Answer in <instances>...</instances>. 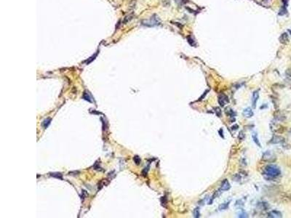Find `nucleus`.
Wrapping results in <instances>:
<instances>
[{
	"label": "nucleus",
	"instance_id": "f257e3e1",
	"mask_svg": "<svg viewBox=\"0 0 291 218\" xmlns=\"http://www.w3.org/2000/svg\"><path fill=\"white\" fill-rule=\"evenodd\" d=\"M281 174V171L280 170V168L278 167L276 165H273V164H270L268 165L265 167L263 172V175L265 177V179H272L276 177H278L280 174Z\"/></svg>",
	"mask_w": 291,
	"mask_h": 218
},
{
	"label": "nucleus",
	"instance_id": "f03ea898",
	"mask_svg": "<svg viewBox=\"0 0 291 218\" xmlns=\"http://www.w3.org/2000/svg\"><path fill=\"white\" fill-rule=\"evenodd\" d=\"M142 24L143 25H146V26L153 27V26H156V25H158L160 24V20L157 15H154L153 16L151 17L149 20H143Z\"/></svg>",
	"mask_w": 291,
	"mask_h": 218
},
{
	"label": "nucleus",
	"instance_id": "7ed1b4c3",
	"mask_svg": "<svg viewBox=\"0 0 291 218\" xmlns=\"http://www.w3.org/2000/svg\"><path fill=\"white\" fill-rule=\"evenodd\" d=\"M218 98V103H219V105H220L221 107H224L225 105H226V103H228V102H229V98H228V97H227L226 95H224V94H221V95H219Z\"/></svg>",
	"mask_w": 291,
	"mask_h": 218
},
{
	"label": "nucleus",
	"instance_id": "20e7f679",
	"mask_svg": "<svg viewBox=\"0 0 291 218\" xmlns=\"http://www.w3.org/2000/svg\"><path fill=\"white\" fill-rule=\"evenodd\" d=\"M231 186H230V183H229V181H228L227 179H224V180H223V182L221 183L220 190L221 191H226V190H229Z\"/></svg>",
	"mask_w": 291,
	"mask_h": 218
},
{
	"label": "nucleus",
	"instance_id": "39448f33",
	"mask_svg": "<svg viewBox=\"0 0 291 218\" xmlns=\"http://www.w3.org/2000/svg\"><path fill=\"white\" fill-rule=\"evenodd\" d=\"M258 98H259V93H258V91L256 90V91L253 92L252 95V106H253V108H256V102H257Z\"/></svg>",
	"mask_w": 291,
	"mask_h": 218
},
{
	"label": "nucleus",
	"instance_id": "423d86ee",
	"mask_svg": "<svg viewBox=\"0 0 291 218\" xmlns=\"http://www.w3.org/2000/svg\"><path fill=\"white\" fill-rule=\"evenodd\" d=\"M242 114H243V116L245 118H251L252 116H253V111H252V110L250 108L248 107V108L244 109V111L242 112Z\"/></svg>",
	"mask_w": 291,
	"mask_h": 218
},
{
	"label": "nucleus",
	"instance_id": "0eeeda50",
	"mask_svg": "<svg viewBox=\"0 0 291 218\" xmlns=\"http://www.w3.org/2000/svg\"><path fill=\"white\" fill-rule=\"evenodd\" d=\"M282 141H284V138H283V137H280V136H276V135H275V136H274V137H272V139H271V141H270V143L275 144V143H282Z\"/></svg>",
	"mask_w": 291,
	"mask_h": 218
},
{
	"label": "nucleus",
	"instance_id": "6e6552de",
	"mask_svg": "<svg viewBox=\"0 0 291 218\" xmlns=\"http://www.w3.org/2000/svg\"><path fill=\"white\" fill-rule=\"evenodd\" d=\"M268 217H275V218L282 217V213L280 212H278V211H276V210H273V211H271L270 212H269Z\"/></svg>",
	"mask_w": 291,
	"mask_h": 218
},
{
	"label": "nucleus",
	"instance_id": "1a4fd4ad",
	"mask_svg": "<svg viewBox=\"0 0 291 218\" xmlns=\"http://www.w3.org/2000/svg\"><path fill=\"white\" fill-rule=\"evenodd\" d=\"M280 42L282 44H287L289 42V39H288V35L287 33H283L280 37Z\"/></svg>",
	"mask_w": 291,
	"mask_h": 218
},
{
	"label": "nucleus",
	"instance_id": "9d476101",
	"mask_svg": "<svg viewBox=\"0 0 291 218\" xmlns=\"http://www.w3.org/2000/svg\"><path fill=\"white\" fill-rule=\"evenodd\" d=\"M252 140H253L254 143H255L258 146L261 147V143H260V141H259V140H258V135H257V134H256V132H253V133L252 134Z\"/></svg>",
	"mask_w": 291,
	"mask_h": 218
},
{
	"label": "nucleus",
	"instance_id": "9b49d317",
	"mask_svg": "<svg viewBox=\"0 0 291 218\" xmlns=\"http://www.w3.org/2000/svg\"><path fill=\"white\" fill-rule=\"evenodd\" d=\"M271 153H270L269 151H266V153H263V159H264V160H269V159H271Z\"/></svg>",
	"mask_w": 291,
	"mask_h": 218
},
{
	"label": "nucleus",
	"instance_id": "f8f14e48",
	"mask_svg": "<svg viewBox=\"0 0 291 218\" xmlns=\"http://www.w3.org/2000/svg\"><path fill=\"white\" fill-rule=\"evenodd\" d=\"M229 202H226V203H221L220 206H219V209H220V210L226 209L228 207H229Z\"/></svg>",
	"mask_w": 291,
	"mask_h": 218
},
{
	"label": "nucleus",
	"instance_id": "ddd939ff",
	"mask_svg": "<svg viewBox=\"0 0 291 218\" xmlns=\"http://www.w3.org/2000/svg\"><path fill=\"white\" fill-rule=\"evenodd\" d=\"M287 13V7L285 6H282V7L280 9V12H279V15H284Z\"/></svg>",
	"mask_w": 291,
	"mask_h": 218
},
{
	"label": "nucleus",
	"instance_id": "4468645a",
	"mask_svg": "<svg viewBox=\"0 0 291 218\" xmlns=\"http://www.w3.org/2000/svg\"><path fill=\"white\" fill-rule=\"evenodd\" d=\"M187 40H188V42L189 43V44H190V45H192V46H195L194 40L192 39V36H188V37H187Z\"/></svg>",
	"mask_w": 291,
	"mask_h": 218
},
{
	"label": "nucleus",
	"instance_id": "2eb2a0df",
	"mask_svg": "<svg viewBox=\"0 0 291 218\" xmlns=\"http://www.w3.org/2000/svg\"><path fill=\"white\" fill-rule=\"evenodd\" d=\"M50 121H51V119H45V120L43 121V126H44V127L45 128V129L48 126V125L50 124Z\"/></svg>",
	"mask_w": 291,
	"mask_h": 218
},
{
	"label": "nucleus",
	"instance_id": "dca6fc26",
	"mask_svg": "<svg viewBox=\"0 0 291 218\" xmlns=\"http://www.w3.org/2000/svg\"><path fill=\"white\" fill-rule=\"evenodd\" d=\"M194 217H196V218L199 217V216H200V212H199V208H196V209L194 210Z\"/></svg>",
	"mask_w": 291,
	"mask_h": 218
},
{
	"label": "nucleus",
	"instance_id": "f3484780",
	"mask_svg": "<svg viewBox=\"0 0 291 218\" xmlns=\"http://www.w3.org/2000/svg\"><path fill=\"white\" fill-rule=\"evenodd\" d=\"M133 18V15H129L128 16H126L125 18H124V23H128V22H130Z\"/></svg>",
	"mask_w": 291,
	"mask_h": 218
},
{
	"label": "nucleus",
	"instance_id": "a211bd4d",
	"mask_svg": "<svg viewBox=\"0 0 291 218\" xmlns=\"http://www.w3.org/2000/svg\"><path fill=\"white\" fill-rule=\"evenodd\" d=\"M133 160H134V161H135V163L137 164V165H139L141 164V159H140V157L139 156H134V158H133Z\"/></svg>",
	"mask_w": 291,
	"mask_h": 218
},
{
	"label": "nucleus",
	"instance_id": "6ab92c4d",
	"mask_svg": "<svg viewBox=\"0 0 291 218\" xmlns=\"http://www.w3.org/2000/svg\"><path fill=\"white\" fill-rule=\"evenodd\" d=\"M83 98H84L85 100H87V101H89V102H91L90 97L89 95H88V93H87V92H84V95H83Z\"/></svg>",
	"mask_w": 291,
	"mask_h": 218
},
{
	"label": "nucleus",
	"instance_id": "aec40b11",
	"mask_svg": "<svg viewBox=\"0 0 291 218\" xmlns=\"http://www.w3.org/2000/svg\"><path fill=\"white\" fill-rule=\"evenodd\" d=\"M50 176H52L53 177H56V178H59V179L62 178V174L60 173H51L50 174Z\"/></svg>",
	"mask_w": 291,
	"mask_h": 218
},
{
	"label": "nucleus",
	"instance_id": "412c9836",
	"mask_svg": "<svg viewBox=\"0 0 291 218\" xmlns=\"http://www.w3.org/2000/svg\"><path fill=\"white\" fill-rule=\"evenodd\" d=\"M238 217H247V214L245 212L242 211L241 212L238 214Z\"/></svg>",
	"mask_w": 291,
	"mask_h": 218
},
{
	"label": "nucleus",
	"instance_id": "4be33fe9",
	"mask_svg": "<svg viewBox=\"0 0 291 218\" xmlns=\"http://www.w3.org/2000/svg\"><path fill=\"white\" fill-rule=\"evenodd\" d=\"M215 110H216V113L217 116H218V117H221V109H220L218 107H217V108H215Z\"/></svg>",
	"mask_w": 291,
	"mask_h": 218
},
{
	"label": "nucleus",
	"instance_id": "5701e85b",
	"mask_svg": "<svg viewBox=\"0 0 291 218\" xmlns=\"http://www.w3.org/2000/svg\"><path fill=\"white\" fill-rule=\"evenodd\" d=\"M175 1L178 5H184L188 2L187 0H175Z\"/></svg>",
	"mask_w": 291,
	"mask_h": 218
},
{
	"label": "nucleus",
	"instance_id": "b1692460",
	"mask_svg": "<svg viewBox=\"0 0 291 218\" xmlns=\"http://www.w3.org/2000/svg\"><path fill=\"white\" fill-rule=\"evenodd\" d=\"M238 137H239V140H242L245 138V134H244L243 131H241V132H239V135Z\"/></svg>",
	"mask_w": 291,
	"mask_h": 218
},
{
	"label": "nucleus",
	"instance_id": "393cba45",
	"mask_svg": "<svg viewBox=\"0 0 291 218\" xmlns=\"http://www.w3.org/2000/svg\"><path fill=\"white\" fill-rule=\"evenodd\" d=\"M286 74L289 76H291V68H288L286 71Z\"/></svg>",
	"mask_w": 291,
	"mask_h": 218
},
{
	"label": "nucleus",
	"instance_id": "a878e982",
	"mask_svg": "<svg viewBox=\"0 0 291 218\" xmlns=\"http://www.w3.org/2000/svg\"><path fill=\"white\" fill-rule=\"evenodd\" d=\"M288 31H289V33L290 34V35H291V30H288Z\"/></svg>",
	"mask_w": 291,
	"mask_h": 218
}]
</instances>
